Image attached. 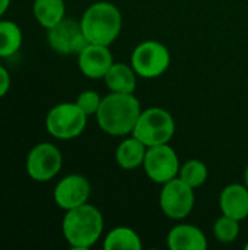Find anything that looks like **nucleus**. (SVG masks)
<instances>
[{
  "label": "nucleus",
  "mask_w": 248,
  "mask_h": 250,
  "mask_svg": "<svg viewBox=\"0 0 248 250\" xmlns=\"http://www.w3.org/2000/svg\"><path fill=\"white\" fill-rule=\"evenodd\" d=\"M148 146L136 136L124 139L115 149V161L123 170H134L143 166Z\"/></svg>",
  "instance_id": "obj_16"
},
{
  "label": "nucleus",
  "mask_w": 248,
  "mask_h": 250,
  "mask_svg": "<svg viewBox=\"0 0 248 250\" xmlns=\"http://www.w3.org/2000/svg\"><path fill=\"white\" fill-rule=\"evenodd\" d=\"M9 6H10V0H0V18L7 12Z\"/></svg>",
  "instance_id": "obj_24"
},
{
  "label": "nucleus",
  "mask_w": 248,
  "mask_h": 250,
  "mask_svg": "<svg viewBox=\"0 0 248 250\" xmlns=\"http://www.w3.org/2000/svg\"><path fill=\"white\" fill-rule=\"evenodd\" d=\"M136 72L132 64L126 63H113L107 75L104 76V82L111 92L118 94H133L136 89Z\"/></svg>",
  "instance_id": "obj_15"
},
{
  "label": "nucleus",
  "mask_w": 248,
  "mask_h": 250,
  "mask_svg": "<svg viewBox=\"0 0 248 250\" xmlns=\"http://www.w3.org/2000/svg\"><path fill=\"white\" fill-rule=\"evenodd\" d=\"M23 42L20 26L13 21H0V59L15 56Z\"/></svg>",
  "instance_id": "obj_19"
},
{
  "label": "nucleus",
  "mask_w": 248,
  "mask_h": 250,
  "mask_svg": "<svg viewBox=\"0 0 248 250\" xmlns=\"http://www.w3.org/2000/svg\"><path fill=\"white\" fill-rule=\"evenodd\" d=\"M180 160L172 146L168 144L148 146L146 157L143 161V168L146 176L158 183L164 185L175 177H178L180 171Z\"/></svg>",
  "instance_id": "obj_9"
},
{
  "label": "nucleus",
  "mask_w": 248,
  "mask_h": 250,
  "mask_svg": "<svg viewBox=\"0 0 248 250\" xmlns=\"http://www.w3.org/2000/svg\"><path fill=\"white\" fill-rule=\"evenodd\" d=\"M219 207L224 215L243 221L248 217V188L246 185L231 183L219 195Z\"/></svg>",
  "instance_id": "obj_13"
},
{
  "label": "nucleus",
  "mask_w": 248,
  "mask_h": 250,
  "mask_svg": "<svg viewBox=\"0 0 248 250\" xmlns=\"http://www.w3.org/2000/svg\"><path fill=\"white\" fill-rule=\"evenodd\" d=\"M175 133V122L170 111L161 107L142 110L132 132L146 146L168 144Z\"/></svg>",
  "instance_id": "obj_4"
},
{
  "label": "nucleus",
  "mask_w": 248,
  "mask_h": 250,
  "mask_svg": "<svg viewBox=\"0 0 248 250\" xmlns=\"http://www.w3.org/2000/svg\"><path fill=\"white\" fill-rule=\"evenodd\" d=\"M47 41L56 53L63 56H77L88 44L80 21L67 18L47 29Z\"/></svg>",
  "instance_id": "obj_10"
},
{
  "label": "nucleus",
  "mask_w": 248,
  "mask_h": 250,
  "mask_svg": "<svg viewBox=\"0 0 248 250\" xmlns=\"http://www.w3.org/2000/svg\"><path fill=\"white\" fill-rule=\"evenodd\" d=\"M194 189L175 177L162 185L159 193V207L165 217L171 220H184L194 207Z\"/></svg>",
  "instance_id": "obj_8"
},
{
  "label": "nucleus",
  "mask_w": 248,
  "mask_h": 250,
  "mask_svg": "<svg viewBox=\"0 0 248 250\" xmlns=\"http://www.w3.org/2000/svg\"><path fill=\"white\" fill-rule=\"evenodd\" d=\"M167 245L171 250H206L208 239L199 227L191 224H178L170 230Z\"/></svg>",
  "instance_id": "obj_14"
},
{
  "label": "nucleus",
  "mask_w": 248,
  "mask_h": 250,
  "mask_svg": "<svg viewBox=\"0 0 248 250\" xmlns=\"http://www.w3.org/2000/svg\"><path fill=\"white\" fill-rule=\"evenodd\" d=\"M32 13L42 28L50 29L66 18V4L64 0H34Z\"/></svg>",
  "instance_id": "obj_17"
},
{
  "label": "nucleus",
  "mask_w": 248,
  "mask_h": 250,
  "mask_svg": "<svg viewBox=\"0 0 248 250\" xmlns=\"http://www.w3.org/2000/svg\"><path fill=\"white\" fill-rule=\"evenodd\" d=\"M213 233L219 243L229 245V243L235 242V239L240 234V221L234 220L228 215H222L215 221Z\"/></svg>",
  "instance_id": "obj_21"
},
{
  "label": "nucleus",
  "mask_w": 248,
  "mask_h": 250,
  "mask_svg": "<svg viewBox=\"0 0 248 250\" xmlns=\"http://www.w3.org/2000/svg\"><path fill=\"white\" fill-rule=\"evenodd\" d=\"M63 166V155L60 149L50 144H37L26 155L25 170L26 174L38 183H45L54 179Z\"/></svg>",
  "instance_id": "obj_7"
},
{
  "label": "nucleus",
  "mask_w": 248,
  "mask_h": 250,
  "mask_svg": "<svg viewBox=\"0 0 248 250\" xmlns=\"http://www.w3.org/2000/svg\"><path fill=\"white\" fill-rule=\"evenodd\" d=\"M171 63V54L165 44L146 40L134 47L130 57V64L137 76L153 79L167 72Z\"/></svg>",
  "instance_id": "obj_6"
},
{
  "label": "nucleus",
  "mask_w": 248,
  "mask_h": 250,
  "mask_svg": "<svg viewBox=\"0 0 248 250\" xmlns=\"http://www.w3.org/2000/svg\"><path fill=\"white\" fill-rule=\"evenodd\" d=\"M209 171L208 167L203 161L200 160H189L186 161L178 171V177L186 182L189 186H191L193 189L200 188L202 185H205V182L208 180Z\"/></svg>",
  "instance_id": "obj_20"
},
{
  "label": "nucleus",
  "mask_w": 248,
  "mask_h": 250,
  "mask_svg": "<svg viewBox=\"0 0 248 250\" xmlns=\"http://www.w3.org/2000/svg\"><path fill=\"white\" fill-rule=\"evenodd\" d=\"M10 89V75L4 66L0 64V98H3Z\"/></svg>",
  "instance_id": "obj_23"
},
{
  "label": "nucleus",
  "mask_w": 248,
  "mask_h": 250,
  "mask_svg": "<svg viewBox=\"0 0 248 250\" xmlns=\"http://www.w3.org/2000/svg\"><path fill=\"white\" fill-rule=\"evenodd\" d=\"M246 250H248V242H247V243H246Z\"/></svg>",
  "instance_id": "obj_26"
},
{
  "label": "nucleus",
  "mask_w": 248,
  "mask_h": 250,
  "mask_svg": "<svg viewBox=\"0 0 248 250\" xmlns=\"http://www.w3.org/2000/svg\"><path fill=\"white\" fill-rule=\"evenodd\" d=\"M114 59L108 45L88 42L77 54L79 70L89 79H104Z\"/></svg>",
  "instance_id": "obj_12"
},
{
  "label": "nucleus",
  "mask_w": 248,
  "mask_h": 250,
  "mask_svg": "<svg viewBox=\"0 0 248 250\" xmlns=\"http://www.w3.org/2000/svg\"><path fill=\"white\" fill-rule=\"evenodd\" d=\"M75 103H76V104L79 105V108L89 117V116H94V114L98 113L99 105H101V103H102V98L99 97V94H98L96 91L88 89V91L80 92V94L77 95V98H76Z\"/></svg>",
  "instance_id": "obj_22"
},
{
  "label": "nucleus",
  "mask_w": 248,
  "mask_h": 250,
  "mask_svg": "<svg viewBox=\"0 0 248 250\" xmlns=\"http://www.w3.org/2000/svg\"><path fill=\"white\" fill-rule=\"evenodd\" d=\"M91 196L89 180L82 174H69L54 188L53 198L58 208L69 211L88 202Z\"/></svg>",
  "instance_id": "obj_11"
},
{
  "label": "nucleus",
  "mask_w": 248,
  "mask_h": 250,
  "mask_svg": "<svg viewBox=\"0 0 248 250\" xmlns=\"http://www.w3.org/2000/svg\"><path fill=\"white\" fill-rule=\"evenodd\" d=\"M86 120L88 116L76 103H60L47 113L45 129L56 139L70 141L83 133Z\"/></svg>",
  "instance_id": "obj_5"
},
{
  "label": "nucleus",
  "mask_w": 248,
  "mask_h": 250,
  "mask_svg": "<svg viewBox=\"0 0 248 250\" xmlns=\"http://www.w3.org/2000/svg\"><path fill=\"white\" fill-rule=\"evenodd\" d=\"M102 246L105 250H140L142 239L130 227L121 226L107 233Z\"/></svg>",
  "instance_id": "obj_18"
},
{
  "label": "nucleus",
  "mask_w": 248,
  "mask_h": 250,
  "mask_svg": "<svg viewBox=\"0 0 248 250\" xmlns=\"http://www.w3.org/2000/svg\"><path fill=\"white\" fill-rule=\"evenodd\" d=\"M80 26L88 42L110 47L121 32L123 18L115 4L96 1L83 12Z\"/></svg>",
  "instance_id": "obj_3"
},
{
  "label": "nucleus",
  "mask_w": 248,
  "mask_h": 250,
  "mask_svg": "<svg viewBox=\"0 0 248 250\" xmlns=\"http://www.w3.org/2000/svg\"><path fill=\"white\" fill-rule=\"evenodd\" d=\"M244 185L248 188V164L247 167H246V170H244Z\"/></svg>",
  "instance_id": "obj_25"
},
{
  "label": "nucleus",
  "mask_w": 248,
  "mask_h": 250,
  "mask_svg": "<svg viewBox=\"0 0 248 250\" xmlns=\"http://www.w3.org/2000/svg\"><path fill=\"white\" fill-rule=\"evenodd\" d=\"M61 231L70 248L77 250L89 249L102 236L104 217L96 207L86 202L77 208L66 211L61 223Z\"/></svg>",
  "instance_id": "obj_2"
},
{
  "label": "nucleus",
  "mask_w": 248,
  "mask_h": 250,
  "mask_svg": "<svg viewBox=\"0 0 248 250\" xmlns=\"http://www.w3.org/2000/svg\"><path fill=\"white\" fill-rule=\"evenodd\" d=\"M140 113V103L133 94L111 92L102 98L95 116L98 126L107 135L127 136L133 132Z\"/></svg>",
  "instance_id": "obj_1"
}]
</instances>
